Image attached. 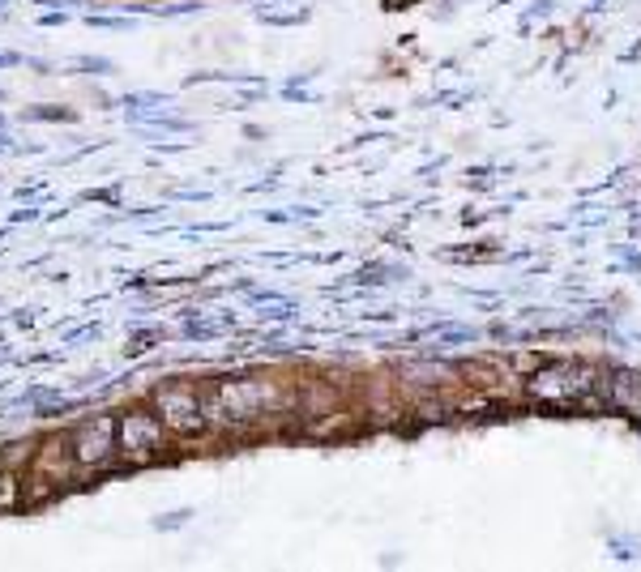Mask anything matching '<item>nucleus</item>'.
<instances>
[{
	"label": "nucleus",
	"mask_w": 641,
	"mask_h": 572,
	"mask_svg": "<svg viewBox=\"0 0 641 572\" xmlns=\"http://www.w3.org/2000/svg\"><path fill=\"white\" fill-rule=\"evenodd\" d=\"M282 406V393L274 385H257V380H244V385H223L218 397L210 402L214 414H231V419H252L261 410Z\"/></svg>",
	"instance_id": "f257e3e1"
},
{
	"label": "nucleus",
	"mask_w": 641,
	"mask_h": 572,
	"mask_svg": "<svg viewBox=\"0 0 641 572\" xmlns=\"http://www.w3.org/2000/svg\"><path fill=\"white\" fill-rule=\"evenodd\" d=\"M581 380H586L581 368H564V363H556V368H543V372L530 377V393H535V397H573V393L586 389Z\"/></svg>",
	"instance_id": "f03ea898"
},
{
	"label": "nucleus",
	"mask_w": 641,
	"mask_h": 572,
	"mask_svg": "<svg viewBox=\"0 0 641 572\" xmlns=\"http://www.w3.org/2000/svg\"><path fill=\"white\" fill-rule=\"evenodd\" d=\"M159 410H163L167 427H176V431H197L201 427V406L193 393H184V389L159 393Z\"/></svg>",
	"instance_id": "7ed1b4c3"
},
{
	"label": "nucleus",
	"mask_w": 641,
	"mask_h": 572,
	"mask_svg": "<svg viewBox=\"0 0 641 572\" xmlns=\"http://www.w3.org/2000/svg\"><path fill=\"white\" fill-rule=\"evenodd\" d=\"M120 440H124V449L129 453H150L154 444L163 440V423L159 419H146V414H129L124 423H120Z\"/></svg>",
	"instance_id": "20e7f679"
},
{
	"label": "nucleus",
	"mask_w": 641,
	"mask_h": 572,
	"mask_svg": "<svg viewBox=\"0 0 641 572\" xmlns=\"http://www.w3.org/2000/svg\"><path fill=\"white\" fill-rule=\"evenodd\" d=\"M112 453V423L107 419H99L95 427H86L82 440H78V458L82 461H103Z\"/></svg>",
	"instance_id": "39448f33"
}]
</instances>
